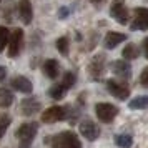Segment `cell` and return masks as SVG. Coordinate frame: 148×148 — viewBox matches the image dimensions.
Masks as SVG:
<instances>
[{
    "instance_id": "29",
    "label": "cell",
    "mask_w": 148,
    "mask_h": 148,
    "mask_svg": "<svg viewBox=\"0 0 148 148\" xmlns=\"http://www.w3.org/2000/svg\"><path fill=\"white\" fill-rule=\"evenodd\" d=\"M143 50H145V57L148 58V37L143 40Z\"/></svg>"
},
{
    "instance_id": "5",
    "label": "cell",
    "mask_w": 148,
    "mask_h": 148,
    "mask_svg": "<svg viewBox=\"0 0 148 148\" xmlns=\"http://www.w3.org/2000/svg\"><path fill=\"white\" fill-rule=\"evenodd\" d=\"M95 113L98 116V120L103 121V123H112L115 120V116L118 115V107H115L112 103H107V101H101V103H97L95 105Z\"/></svg>"
},
{
    "instance_id": "18",
    "label": "cell",
    "mask_w": 148,
    "mask_h": 148,
    "mask_svg": "<svg viewBox=\"0 0 148 148\" xmlns=\"http://www.w3.org/2000/svg\"><path fill=\"white\" fill-rule=\"evenodd\" d=\"M65 92H67V88L63 87L62 83H55V85H52V87L48 88V97L53 98V100H62Z\"/></svg>"
},
{
    "instance_id": "2",
    "label": "cell",
    "mask_w": 148,
    "mask_h": 148,
    "mask_svg": "<svg viewBox=\"0 0 148 148\" xmlns=\"http://www.w3.org/2000/svg\"><path fill=\"white\" fill-rule=\"evenodd\" d=\"M50 148H82V141L73 132H60L50 140Z\"/></svg>"
},
{
    "instance_id": "4",
    "label": "cell",
    "mask_w": 148,
    "mask_h": 148,
    "mask_svg": "<svg viewBox=\"0 0 148 148\" xmlns=\"http://www.w3.org/2000/svg\"><path fill=\"white\" fill-rule=\"evenodd\" d=\"M8 57L10 58H17L18 53L22 52V47H23V30L22 28H14L10 32V37H8Z\"/></svg>"
},
{
    "instance_id": "23",
    "label": "cell",
    "mask_w": 148,
    "mask_h": 148,
    "mask_svg": "<svg viewBox=\"0 0 148 148\" xmlns=\"http://www.w3.org/2000/svg\"><path fill=\"white\" fill-rule=\"evenodd\" d=\"M8 37H10V30H8L7 27H0V53L3 52V48L7 47L8 43Z\"/></svg>"
},
{
    "instance_id": "10",
    "label": "cell",
    "mask_w": 148,
    "mask_h": 148,
    "mask_svg": "<svg viewBox=\"0 0 148 148\" xmlns=\"http://www.w3.org/2000/svg\"><path fill=\"white\" fill-rule=\"evenodd\" d=\"M78 128H80L82 136H85L88 141H95L98 136H100V128H98V125H97V123H93L92 120L80 121Z\"/></svg>"
},
{
    "instance_id": "15",
    "label": "cell",
    "mask_w": 148,
    "mask_h": 148,
    "mask_svg": "<svg viewBox=\"0 0 148 148\" xmlns=\"http://www.w3.org/2000/svg\"><path fill=\"white\" fill-rule=\"evenodd\" d=\"M127 40V35L125 34H118V32H108L107 35H105V38H103V45H105V48H108V50H113V48L118 47V43H121V42Z\"/></svg>"
},
{
    "instance_id": "21",
    "label": "cell",
    "mask_w": 148,
    "mask_h": 148,
    "mask_svg": "<svg viewBox=\"0 0 148 148\" xmlns=\"http://www.w3.org/2000/svg\"><path fill=\"white\" fill-rule=\"evenodd\" d=\"M128 107L132 110H143V108L148 107V95H141V97H136L133 100H130Z\"/></svg>"
},
{
    "instance_id": "30",
    "label": "cell",
    "mask_w": 148,
    "mask_h": 148,
    "mask_svg": "<svg viewBox=\"0 0 148 148\" xmlns=\"http://www.w3.org/2000/svg\"><path fill=\"white\" fill-rule=\"evenodd\" d=\"M90 2H92L93 5H97V7H100V5L103 3V2H105V0H90Z\"/></svg>"
},
{
    "instance_id": "11",
    "label": "cell",
    "mask_w": 148,
    "mask_h": 148,
    "mask_svg": "<svg viewBox=\"0 0 148 148\" xmlns=\"http://www.w3.org/2000/svg\"><path fill=\"white\" fill-rule=\"evenodd\" d=\"M40 101L37 100L35 97H27L20 101V115L23 116H32V115L40 112Z\"/></svg>"
},
{
    "instance_id": "1",
    "label": "cell",
    "mask_w": 148,
    "mask_h": 148,
    "mask_svg": "<svg viewBox=\"0 0 148 148\" xmlns=\"http://www.w3.org/2000/svg\"><path fill=\"white\" fill-rule=\"evenodd\" d=\"M38 132V123L37 121H25L22 123L18 130L15 132V136L18 140V148H30L34 143L35 136Z\"/></svg>"
},
{
    "instance_id": "17",
    "label": "cell",
    "mask_w": 148,
    "mask_h": 148,
    "mask_svg": "<svg viewBox=\"0 0 148 148\" xmlns=\"http://www.w3.org/2000/svg\"><path fill=\"white\" fill-rule=\"evenodd\" d=\"M121 55L125 57V60H135V58L140 57V48L136 47L135 43H127L125 48H123V52H121Z\"/></svg>"
},
{
    "instance_id": "13",
    "label": "cell",
    "mask_w": 148,
    "mask_h": 148,
    "mask_svg": "<svg viewBox=\"0 0 148 148\" xmlns=\"http://www.w3.org/2000/svg\"><path fill=\"white\" fill-rule=\"evenodd\" d=\"M112 72H113L116 77H120L123 80H128L130 77H132V67H130V63H128L125 58L123 60H116L112 63Z\"/></svg>"
},
{
    "instance_id": "20",
    "label": "cell",
    "mask_w": 148,
    "mask_h": 148,
    "mask_svg": "<svg viewBox=\"0 0 148 148\" xmlns=\"http://www.w3.org/2000/svg\"><path fill=\"white\" fill-rule=\"evenodd\" d=\"M115 143H116V147H120V148H132V145H133V136L128 135V133L116 135L115 136Z\"/></svg>"
},
{
    "instance_id": "9",
    "label": "cell",
    "mask_w": 148,
    "mask_h": 148,
    "mask_svg": "<svg viewBox=\"0 0 148 148\" xmlns=\"http://www.w3.org/2000/svg\"><path fill=\"white\" fill-rule=\"evenodd\" d=\"M105 85H107L108 92L113 95L115 98H118V100H127L128 97H130V88H128L125 83H121V82L107 80L105 82Z\"/></svg>"
},
{
    "instance_id": "8",
    "label": "cell",
    "mask_w": 148,
    "mask_h": 148,
    "mask_svg": "<svg viewBox=\"0 0 148 148\" xmlns=\"http://www.w3.org/2000/svg\"><path fill=\"white\" fill-rule=\"evenodd\" d=\"M105 72V55H95L93 58L88 63V75L93 78V80H100L101 75Z\"/></svg>"
},
{
    "instance_id": "28",
    "label": "cell",
    "mask_w": 148,
    "mask_h": 148,
    "mask_svg": "<svg viewBox=\"0 0 148 148\" xmlns=\"http://www.w3.org/2000/svg\"><path fill=\"white\" fill-rule=\"evenodd\" d=\"M5 77H7V68H5V67H0V83L5 80Z\"/></svg>"
},
{
    "instance_id": "27",
    "label": "cell",
    "mask_w": 148,
    "mask_h": 148,
    "mask_svg": "<svg viewBox=\"0 0 148 148\" xmlns=\"http://www.w3.org/2000/svg\"><path fill=\"white\" fill-rule=\"evenodd\" d=\"M68 14H70V10H68L67 7H62L60 10H58V18L63 20V18H67V17H68Z\"/></svg>"
},
{
    "instance_id": "26",
    "label": "cell",
    "mask_w": 148,
    "mask_h": 148,
    "mask_svg": "<svg viewBox=\"0 0 148 148\" xmlns=\"http://www.w3.org/2000/svg\"><path fill=\"white\" fill-rule=\"evenodd\" d=\"M140 85L141 87H148V67L143 68V72L140 75Z\"/></svg>"
},
{
    "instance_id": "7",
    "label": "cell",
    "mask_w": 148,
    "mask_h": 148,
    "mask_svg": "<svg viewBox=\"0 0 148 148\" xmlns=\"http://www.w3.org/2000/svg\"><path fill=\"white\" fill-rule=\"evenodd\" d=\"M110 15L120 25H127L130 15H128V8L125 5V0H113L112 5H110Z\"/></svg>"
},
{
    "instance_id": "14",
    "label": "cell",
    "mask_w": 148,
    "mask_h": 148,
    "mask_svg": "<svg viewBox=\"0 0 148 148\" xmlns=\"http://www.w3.org/2000/svg\"><path fill=\"white\" fill-rule=\"evenodd\" d=\"M10 85H12L14 90L20 92V93H25V95H30L34 92V85H32V82L28 80L27 77H15V78H12Z\"/></svg>"
},
{
    "instance_id": "25",
    "label": "cell",
    "mask_w": 148,
    "mask_h": 148,
    "mask_svg": "<svg viewBox=\"0 0 148 148\" xmlns=\"http://www.w3.org/2000/svg\"><path fill=\"white\" fill-rule=\"evenodd\" d=\"M8 125H10V116L8 115H0V140L3 138Z\"/></svg>"
},
{
    "instance_id": "3",
    "label": "cell",
    "mask_w": 148,
    "mask_h": 148,
    "mask_svg": "<svg viewBox=\"0 0 148 148\" xmlns=\"http://www.w3.org/2000/svg\"><path fill=\"white\" fill-rule=\"evenodd\" d=\"M68 116V107H58V105H53V107L47 108L43 113H42V123L45 125H52V123H57V121L67 120Z\"/></svg>"
},
{
    "instance_id": "19",
    "label": "cell",
    "mask_w": 148,
    "mask_h": 148,
    "mask_svg": "<svg viewBox=\"0 0 148 148\" xmlns=\"http://www.w3.org/2000/svg\"><path fill=\"white\" fill-rule=\"evenodd\" d=\"M14 103V95L8 88H0V108H8Z\"/></svg>"
},
{
    "instance_id": "22",
    "label": "cell",
    "mask_w": 148,
    "mask_h": 148,
    "mask_svg": "<svg viewBox=\"0 0 148 148\" xmlns=\"http://www.w3.org/2000/svg\"><path fill=\"white\" fill-rule=\"evenodd\" d=\"M55 47H57V50H58L62 55L67 57L68 52H70V42H68L67 37H60V38H57V42H55Z\"/></svg>"
},
{
    "instance_id": "16",
    "label": "cell",
    "mask_w": 148,
    "mask_h": 148,
    "mask_svg": "<svg viewBox=\"0 0 148 148\" xmlns=\"http://www.w3.org/2000/svg\"><path fill=\"white\" fill-rule=\"evenodd\" d=\"M42 68H43V73L47 75L48 78H52V80H55L58 77V73H60V63L57 60H53V58L45 60V63H43Z\"/></svg>"
},
{
    "instance_id": "12",
    "label": "cell",
    "mask_w": 148,
    "mask_h": 148,
    "mask_svg": "<svg viewBox=\"0 0 148 148\" xmlns=\"http://www.w3.org/2000/svg\"><path fill=\"white\" fill-rule=\"evenodd\" d=\"M18 15H20V20L25 25L32 23V20H34V7H32L30 0H20L18 2Z\"/></svg>"
},
{
    "instance_id": "6",
    "label": "cell",
    "mask_w": 148,
    "mask_h": 148,
    "mask_svg": "<svg viewBox=\"0 0 148 148\" xmlns=\"http://www.w3.org/2000/svg\"><path fill=\"white\" fill-rule=\"evenodd\" d=\"M130 28L133 32L148 30V8L147 7H136L133 10V18L130 22Z\"/></svg>"
},
{
    "instance_id": "24",
    "label": "cell",
    "mask_w": 148,
    "mask_h": 148,
    "mask_svg": "<svg viewBox=\"0 0 148 148\" xmlns=\"http://www.w3.org/2000/svg\"><path fill=\"white\" fill-rule=\"evenodd\" d=\"M75 82H77V75L73 73V72H67V73L63 75V80H62V85L67 88H72L75 85Z\"/></svg>"
}]
</instances>
